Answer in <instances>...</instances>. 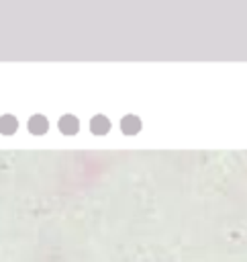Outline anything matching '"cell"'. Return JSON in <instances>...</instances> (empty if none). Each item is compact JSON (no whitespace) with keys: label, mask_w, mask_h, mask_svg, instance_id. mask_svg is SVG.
<instances>
[{"label":"cell","mask_w":247,"mask_h":262,"mask_svg":"<svg viewBox=\"0 0 247 262\" xmlns=\"http://www.w3.org/2000/svg\"><path fill=\"white\" fill-rule=\"evenodd\" d=\"M59 129L63 131V133H76L78 131V119H73L71 115H65L61 121H59Z\"/></svg>","instance_id":"obj_1"},{"label":"cell","mask_w":247,"mask_h":262,"mask_svg":"<svg viewBox=\"0 0 247 262\" xmlns=\"http://www.w3.org/2000/svg\"><path fill=\"white\" fill-rule=\"evenodd\" d=\"M29 129H31L33 133H43V131L47 129V119H45L43 115H35V117L29 121Z\"/></svg>","instance_id":"obj_2"},{"label":"cell","mask_w":247,"mask_h":262,"mask_svg":"<svg viewBox=\"0 0 247 262\" xmlns=\"http://www.w3.org/2000/svg\"><path fill=\"white\" fill-rule=\"evenodd\" d=\"M14 129H16V121H14L10 115H6V117L0 119V131H4V133H12Z\"/></svg>","instance_id":"obj_4"},{"label":"cell","mask_w":247,"mask_h":262,"mask_svg":"<svg viewBox=\"0 0 247 262\" xmlns=\"http://www.w3.org/2000/svg\"><path fill=\"white\" fill-rule=\"evenodd\" d=\"M139 125H141V123H139V119H137V117H125V119H122V129H125V133H131V127L135 129L133 133H137Z\"/></svg>","instance_id":"obj_5"},{"label":"cell","mask_w":247,"mask_h":262,"mask_svg":"<svg viewBox=\"0 0 247 262\" xmlns=\"http://www.w3.org/2000/svg\"><path fill=\"white\" fill-rule=\"evenodd\" d=\"M90 123H92V131H94V133H106V131H108V127H110L108 119H104L102 115L94 117Z\"/></svg>","instance_id":"obj_3"}]
</instances>
